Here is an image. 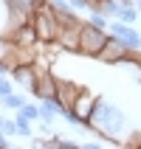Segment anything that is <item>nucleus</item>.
Wrapping results in <instances>:
<instances>
[{
    "instance_id": "nucleus-1",
    "label": "nucleus",
    "mask_w": 141,
    "mask_h": 149,
    "mask_svg": "<svg viewBox=\"0 0 141 149\" xmlns=\"http://www.w3.org/2000/svg\"><path fill=\"white\" fill-rule=\"evenodd\" d=\"M90 127H93V135H99L102 141L116 143L119 138L127 132V116L116 104L99 99L96 107H93V116H90Z\"/></svg>"
},
{
    "instance_id": "nucleus-2",
    "label": "nucleus",
    "mask_w": 141,
    "mask_h": 149,
    "mask_svg": "<svg viewBox=\"0 0 141 149\" xmlns=\"http://www.w3.org/2000/svg\"><path fill=\"white\" fill-rule=\"evenodd\" d=\"M31 25L37 31V40L40 42H57V34H59V14L57 8L51 6V0H42L37 3L31 11Z\"/></svg>"
},
{
    "instance_id": "nucleus-3",
    "label": "nucleus",
    "mask_w": 141,
    "mask_h": 149,
    "mask_svg": "<svg viewBox=\"0 0 141 149\" xmlns=\"http://www.w3.org/2000/svg\"><path fill=\"white\" fill-rule=\"evenodd\" d=\"M110 40V34H107V28H96V25H90L88 20H85V25H82V37H79V54L82 56H99L102 54V48H105V42Z\"/></svg>"
},
{
    "instance_id": "nucleus-4",
    "label": "nucleus",
    "mask_w": 141,
    "mask_h": 149,
    "mask_svg": "<svg viewBox=\"0 0 141 149\" xmlns=\"http://www.w3.org/2000/svg\"><path fill=\"white\" fill-rule=\"evenodd\" d=\"M99 62H105V65H119V62H135V51H130L121 40H116V37H110L107 42H105V48H102Z\"/></svg>"
},
{
    "instance_id": "nucleus-5",
    "label": "nucleus",
    "mask_w": 141,
    "mask_h": 149,
    "mask_svg": "<svg viewBox=\"0 0 141 149\" xmlns=\"http://www.w3.org/2000/svg\"><path fill=\"white\" fill-rule=\"evenodd\" d=\"M107 34H110V37H116V40H121L130 51H138L141 48V34H138V28L130 25V23L110 20V23H107Z\"/></svg>"
},
{
    "instance_id": "nucleus-6",
    "label": "nucleus",
    "mask_w": 141,
    "mask_h": 149,
    "mask_svg": "<svg viewBox=\"0 0 141 149\" xmlns=\"http://www.w3.org/2000/svg\"><path fill=\"white\" fill-rule=\"evenodd\" d=\"M37 99H48L57 96V73H51V68H37V87H34Z\"/></svg>"
},
{
    "instance_id": "nucleus-7",
    "label": "nucleus",
    "mask_w": 141,
    "mask_h": 149,
    "mask_svg": "<svg viewBox=\"0 0 141 149\" xmlns=\"http://www.w3.org/2000/svg\"><path fill=\"white\" fill-rule=\"evenodd\" d=\"M8 76L14 79V84H20L23 90H28L34 96V87H37V65H14Z\"/></svg>"
},
{
    "instance_id": "nucleus-8",
    "label": "nucleus",
    "mask_w": 141,
    "mask_h": 149,
    "mask_svg": "<svg viewBox=\"0 0 141 149\" xmlns=\"http://www.w3.org/2000/svg\"><path fill=\"white\" fill-rule=\"evenodd\" d=\"M79 90H82V87H79L76 82H68V79H59V76H57V99H59L62 107H71Z\"/></svg>"
},
{
    "instance_id": "nucleus-9",
    "label": "nucleus",
    "mask_w": 141,
    "mask_h": 149,
    "mask_svg": "<svg viewBox=\"0 0 141 149\" xmlns=\"http://www.w3.org/2000/svg\"><path fill=\"white\" fill-rule=\"evenodd\" d=\"M113 20H121V23L135 25V23H138V8H135V6H124V3H121V8H119V14L113 17Z\"/></svg>"
},
{
    "instance_id": "nucleus-10",
    "label": "nucleus",
    "mask_w": 141,
    "mask_h": 149,
    "mask_svg": "<svg viewBox=\"0 0 141 149\" xmlns=\"http://www.w3.org/2000/svg\"><path fill=\"white\" fill-rule=\"evenodd\" d=\"M0 104H3L6 110H14V113H17V110L25 104V96H20V93H8V96L0 99Z\"/></svg>"
},
{
    "instance_id": "nucleus-11",
    "label": "nucleus",
    "mask_w": 141,
    "mask_h": 149,
    "mask_svg": "<svg viewBox=\"0 0 141 149\" xmlns=\"http://www.w3.org/2000/svg\"><path fill=\"white\" fill-rule=\"evenodd\" d=\"M14 124H17V138H31V121H28L25 116L17 113V116H14Z\"/></svg>"
},
{
    "instance_id": "nucleus-12",
    "label": "nucleus",
    "mask_w": 141,
    "mask_h": 149,
    "mask_svg": "<svg viewBox=\"0 0 141 149\" xmlns=\"http://www.w3.org/2000/svg\"><path fill=\"white\" fill-rule=\"evenodd\" d=\"M88 23H90V25H96V28H107L110 17H107V14H102L99 8H90V11H88Z\"/></svg>"
},
{
    "instance_id": "nucleus-13",
    "label": "nucleus",
    "mask_w": 141,
    "mask_h": 149,
    "mask_svg": "<svg viewBox=\"0 0 141 149\" xmlns=\"http://www.w3.org/2000/svg\"><path fill=\"white\" fill-rule=\"evenodd\" d=\"M0 37H8V0H0Z\"/></svg>"
},
{
    "instance_id": "nucleus-14",
    "label": "nucleus",
    "mask_w": 141,
    "mask_h": 149,
    "mask_svg": "<svg viewBox=\"0 0 141 149\" xmlns=\"http://www.w3.org/2000/svg\"><path fill=\"white\" fill-rule=\"evenodd\" d=\"M17 113H20V116H25L28 121H40V104H28V101H25Z\"/></svg>"
},
{
    "instance_id": "nucleus-15",
    "label": "nucleus",
    "mask_w": 141,
    "mask_h": 149,
    "mask_svg": "<svg viewBox=\"0 0 141 149\" xmlns=\"http://www.w3.org/2000/svg\"><path fill=\"white\" fill-rule=\"evenodd\" d=\"M8 93H14V79L8 73H0V99L8 96Z\"/></svg>"
},
{
    "instance_id": "nucleus-16",
    "label": "nucleus",
    "mask_w": 141,
    "mask_h": 149,
    "mask_svg": "<svg viewBox=\"0 0 141 149\" xmlns=\"http://www.w3.org/2000/svg\"><path fill=\"white\" fill-rule=\"evenodd\" d=\"M11 146V141H8V135L6 132H0V149H8Z\"/></svg>"
},
{
    "instance_id": "nucleus-17",
    "label": "nucleus",
    "mask_w": 141,
    "mask_h": 149,
    "mask_svg": "<svg viewBox=\"0 0 141 149\" xmlns=\"http://www.w3.org/2000/svg\"><path fill=\"white\" fill-rule=\"evenodd\" d=\"M119 3H124V6H135L138 0H119Z\"/></svg>"
},
{
    "instance_id": "nucleus-18",
    "label": "nucleus",
    "mask_w": 141,
    "mask_h": 149,
    "mask_svg": "<svg viewBox=\"0 0 141 149\" xmlns=\"http://www.w3.org/2000/svg\"><path fill=\"white\" fill-rule=\"evenodd\" d=\"M135 8H138V17H141V0H138V3H135Z\"/></svg>"
}]
</instances>
